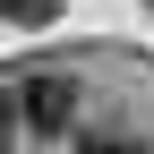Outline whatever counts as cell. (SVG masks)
<instances>
[{
	"instance_id": "1",
	"label": "cell",
	"mask_w": 154,
	"mask_h": 154,
	"mask_svg": "<svg viewBox=\"0 0 154 154\" xmlns=\"http://www.w3.org/2000/svg\"><path fill=\"white\" fill-rule=\"evenodd\" d=\"M0 103H9L17 128L60 137V128H77V77H69V69H17V86L0 94Z\"/></svg>"
},
{
	"instance_id": "2",
	"label": "cell",
	"mask_w": 154,
	"mask_h": 154,
	"mask_svg": "<svg viewBox=\"0 0 154 154\" xmlns=\"http://www.w3.org/2000/svg\"><path fill=\"white\" fill-rule=\"evenodd\" d=\"M0 17H9V26H51L60 0H0Z\"/></svg>"
},
{
	"instance_id": "3",
	"label": "cell",
	"mask_w": 154,
	"mask_h": 154,
	"mask_svg": "<svg viewBox=\"0 0 154 154\" xmlns=\"http://www.w3.org/2000/svg\"><path fill=\"white\" fill-rule=\"evenodd\" d=\"M77 154H146V146H137V137H86Z\"/></svg>"
},
{
	"instance_id": "4",
	"label": "cell",
	"mask_w": 154,
	"mask_h": 154,
	"mask_svg": "<svg viewBox=\"0 0 154 154\" xmlns=\"http://www.w3.org/2000/svg\"><path fill=\"white\" fill-rule=\"evenodd\" d=\"M17 146V120H9V103H0V154H9Z\"/></svg>"
}]
</instances>
